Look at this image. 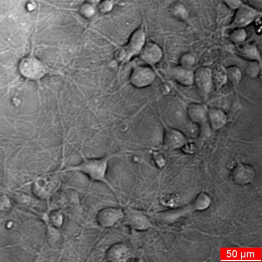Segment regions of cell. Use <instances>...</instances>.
<instances>
[{
	"mask_svg": "<svg viewBox=\"0 0 262 262\" xmlns=\"http://www.w3.org/2000/svg\"><path fill=\"white\" fill-rule=\"evenodd\" d=\"M116 156L109 154L99 159H84L79 165L67 168L62 172H80L93 181L105 184L116 194L115 189L107 178L108 163Z\"/></svg>",
	"mask_w": 262,
	"mask_h": 262,
	"instance_id": "obj_1",
	"label": "cell"
},
{
	"mask_svg": "<svg viewBox=\"0 0 262 262\" xmlns=\"http://www.w3.org/2000/svg\"><path fill=\"white\" fill-rule=\"evenodd\" d=\"M146 44V34L143 27L137 29L132 34L128 43L118 49L115 54L116 60L124 63L139 54Z\"/></svg>",
	"mask_w": 262,
	"mask_h": 262,
	"instance_id": "obj_2",
	"label": "cell"
},
{
	"mask_svg": "<svg viewBox=\"0 0 262 262\" xmlns=\"http://www.w3.org/2000/svg\"><path fill=\"white\" fill-rule=\"evenodd\" d=\"M235 11L233 20L229 26L231 29L245 28L261 16L260 11L247 4H242Z\"/></svg>",
	"mask_w": 262,
	"mask_h": 262,
	"instance_id": "obj_3",
	"label": "cell"
},
{
	"mask_svg": "<svg viewBox=\"0 0 262 262\" xmlns=\"http://www.w3.org/2000/svg\"><path fill=\"white\" fill-rule=\"evenodd\" d=\"M19 69L23 76L33 80L42 78L48 72L46 66L41 61L33 57L23 59L20 64Z\"/></svg>",
	"mask_w": 262,
	"mask_h": 262,
	"instance_id": "obj_4",
	"label": "cell"
},
{
	"mask_svg": "<svg viewBox=\"0 0 262 262\" xmlns=\"http://www.w3.org/2000/svg\"><path fill=\"white\" fill-rule=\"evenodd\" d=\"M125 216L123 209L114 207L102 208L96 215V221L103 228H112L116 223L123 220Z\"/></svg>",
	"mask_w": 262,
	"mask_h": 262,
	"instance_id": "obj_5",
	"label": "cell"
},
{
	"mask_svg": "<svg viewBox=\"0 0 262 262\" xmlns=\"http://www.w3.org/2000/svg\"><path fill=\"white\" fill-rule=\"evenodd\" d=\"M124 212L125 216L123 220L130 228L138 231H143L151 227L150 220L141 212L129 208Z\"/></svg>",
	"mask_w": 262,
	"mask_h": 262,
	"instance_id": "obj_6",
	"label": "cell"
},
{
	"mask_svg": "<svg viewBox=\"0 0 262 262\" xmlns=\"http://www.w3.org/2000/svg\"><path fill=\"white\" fill-rule=\"evenodd\" d=\"M155 79L153 69L147 66L135 67L131 74L130 82L136 88H142L150 86Z\"/></svg>",
	"mask_w": 262,
	"mask_h": 262,
	"instance_id": "obj_7",
	"label": "cell"
},
{
	"mask_svg": "<svg viewBox=\"0 0 262 262\" xmlns=\"http://www.w3.org/2000/svg\"><path fill=\"white\" fill-rule=\"evenodd\" d=\"M194 74V84H196L197 89L202 95H207L213 85L211 70L207 67H200Z\"/></svg>",
	"mask_w": 262,
	"mask_h": 262,
	"instance_id": "obj_8",
	"label": "cell"
},
{
	"mask_svg": "<svg viewBox=\"0 0 262 262\" xmlns=\"http://www.w3.org/2000/svg\"><path fill=\"white\" fill-rule=\"evenodd\" d=\"M139 55L142 60L145 63L154 65L161 61L163 56V52L159 45L150 42L146 43Z\"/></svg>",
	"mask_w": 262,
	"mask_h": 262,
	"instance_id": "obj_9",
	"label": "cell"
},
{
	"mask_svg": "<svg viewBox=\"0 0 262 262\" xmlns=\"http://www.w3.org/2000/svg\"><path fill=\"white\" fill-rule=\"evenodd\" d=\"M207 111L205 108L198 103H191L188 106L186 115L192 123L201 128L206 125Z\"/></svg>",
	"mask_w": 262,
	"mask_h": 262,
	"instance_id": "obj_10",
	"label": "cell"
},
{
	"mask_svg": "<svg viewBox=\"0 0 262 262\" xmlns=\"http://www.w3.org/2000/svg\"><path fill=\"white\" fill-rule=\"evenodd\" d=\"M131 257L129 248L126 244L118 243L113 244L107 251L105 258L110 262H125Z\"/></svg>",
	"mask_w": 262,
	"mask_h": 262,
	"instance_id": "obj_11",
	"label": "cell"
},
{
	"mask_svg": "<svg viewBox=\"0 0 262 262\" xmlns=\"http://www.w3.org/2000/svg\"><path fill=\"white\" fill-rule=\"evenodd\" d=\"M186 139L180 131L171 128L166 129L164 137V145L166 148L177 149L184 146Z\"/></svg>",
	"mask_w": 262,
	"mask_h": 262,
	"instance_id": "obj_12",
	"label": "cell"
},
{
	"mask_svg": "<svg viewBox=\"0 0 262 262\" xmlns=\"http://www.w3.org/2000/svg\"><path fill=\"white\" fill-rule=\"evenodd\" d=\"M237 45L238 55L242 59L250 62H257L261 64L260 52L255 44L244 42Z\"/></svg>",
	"mask_w": 262,
	"mask_h": 262,
	"instance_id": "obj_13",
	"label": "cell"
},
{
	"mask_svg": "<svg viewBox=\"0 0 262 262\" xmlns=\"http://www.w3.org/2000/svg\"><path fill=\"white\" fill-rule=\"evenodd\" d=\"M170 75L175 81L184 86L194 84V74L190 69L180 66L173 67L170 70Z\"/></svg>",
	"mask_w": 262,
	"mask_h": 262,
	"instance_id": "obj_14",
	"label": "cell"
},
{
	"mask_svg": "<svg viewBox=\"0 0 262 262\" xmlns=\"http://www.w3.org/2000/svg\"><path fill=\"white\" fill-rule=\"evenodd\" d=\"M208 124L214 130L222 128L226 124L227 116L222 110L211 109L207 112Z\"/></svg>",
	"mask_w": 262,
	"mask_h": 262,
	"instance_id": "obj_15",
	"label": "cell"
},
{
	"mask_svg": "<svg viewBox=\"0 0 262 262\" xmlns=\"http://www.w3.org/2000/svg\"><path fill=\"white\" fill-rule=\"evenodd\" d=\"M233 173L234 180L241 184L249 182L254 177V173L252 168L241 164L234 169Z\"/></svg>",
	"mask_w": 262,
	"mask_h": 262,
	"instance_id": "obj_16",
	"label": "cell"
},
{
	"mask_svg": "<svg viewBox=\"0 0 262 262\" xmlns=\"http://www.w3.org/2000/svg\"><path fill=\"white\" fill-rule=\"evenodd\" d=\"M248 33L245 28H234L231 29L229 39L233 43L238 45L246 42Z\"/></svg>",
	"mask_w": 262,
	"mask_h": 262,
	"instance_id": "obj_17",
	"label": "cell"
},
{
	"mask_svg": "<svg viewBox=\"0 0 262 262\" xmlns=\"http://www.w3.org/2000/svg\"><path fill=\"white\" fill-rule=\"evenodd\" d=\"M227 80L233 86L238 85L242 79V73L236 66H231L225 69Z\"/></svg>",
	"mask_w": 262,
	"mask_h": 262,
	"instance_id": "obj_18",
	"label": "cell"
},
{
	"mask_svg": "<svg viewBox=\"0 0 262 262\" xmlns=\"http://www.w3.org/2000/svg\"><path fill=\"white\" fill-rule=\"evenodd\" d=\"M212 82L217 88H219L226 82L225 69L222 66L216 68L212 71Z\"/></svg>",
	"mask_w": 262,
	"mask_h": 262,
	"instance_id": "obj_19",
	"label": "cell"
},
{
	"mask_svg": "<svg viewBox=\"0 0 262 262\" xmlns=\"http://www.w3.org/2000/svg\"><path fill=\"white\" fill-rule=\"evenodd\" d=\"M80 12L85 18L89 19L94 14L95 9L93 4L87 2L81 6Z\"/></svg>",
	"mask_w": 262,
	"mask_h": 262,
	"instance_id": "obj_20",
	"label": "cell"
},
{
	"mask_svg": "<svg viewBox=\"0 0 262 262\" xmlns=\"http://www.w3.org/2000/svg\"><path fill=\"white\" fill-rule=\"evenodd\" d=\"M261 64L257 62H251L248 66L246 73L252 78H255L259 76Z\"/></svg>",
	"mask_w": 262,
	"mask_h": 262,
	"instance_id": "obj_21",
	"label": "cell"
},
{
	"mask_svg": "<svg viewBox=\"0 0 262 262\" xmlns=\"http://www.w3.org/2000/svg\"><path fill=\"white\" fill-rule=\"evenodd\" d=\"M194 63V57L189 54H184L179 59L180 66L184 68L190 69Z\"/></svg>",
	"mask_w": 262,
	"mask_h": 262,
	"instance_id": "obj_22",
	"label": "cell"
},
{
	"mask_svg": "<svg viewBox=\"0 0 262 262\" xmlns=\"http://www.w3.org/2000/svg\"><path fill=\"white\" fill-rule=\"evenodd\" d=\"M113 7V0H101L98 5L100 13L105 14L109 12Z\"/></svg>",
	"mask_w": 262,
	"mask_h": 262,
	"instance_id": "obj_23",
	"label": "cell"
},
{
	"mask_svg": "<svg viewBox=\"0 0 262 262\" xmlns=\"http://www.w3.org/2000/svg\"><path fill=\"white\" fill-rule=\"evenodd\" d=\"M210 203V199L206 195L201 194L195 201V206L197 209H204L207 208Z\"/></svg>",
	"mask_w": 262,
	"mask_h": 262,
	"instance_id": "obj_24",
	"label": "cell"
},
{
	"mask_svg": "<svg viewBox=\"0 0 262 262\" xmlns=\"http://www.w3.org/2000/svg\"><path fill=\"white\" fill-rule=\"evenodd\" d=\"M50 221L55 227H60L63 223V216L60 213L56 212L50 216Z\"/></svg>",
	"mask_w": 262,
	"mask_h": 262,
	"instance_id": "obj_25",
	"label": "cell"
},
{
	"mask_svg": "<svg viewBox=\"0 0 262 262\" xmlns=\"http://www.w3.org/2000/svg\"><path fill=\"white\" fill-rule=\"evenodd\" d=\"M222 1L227 7L234 10L243 3L242 0H222Z\"/></svg>",
	"mask_w": 262,
	"mask_h": 262,
	"instance_id": "obj_26",
	"label": "cell"
},
{
	"mask_svg": "<svg viewBox=\"0 0 262 262\" xmlns=\"http://www.w3.org/2000/svg\"><path fill=\"white\" fill-rule=\"evenodd\" d=\"M173 13L177 17H186V11L184 7L181 4H178L173 9Z\"/></svg>",
	"mask_w": 262,
	"mask_h": 262,
	"instance_id": "obj_27",
	"label": "cell"
},
{
	"mask_svg": "<svg viewBox=\"0 0 262 262\" xmlns=\"http://www.w3.org/2000/svg\"><path fill=\"white\" fill-rule=\"evenodd\" d=\"M99 0H87V2L94 5L99 2Z\"/></svg>",
	"mask_w": 262,
	"mask_h": 262,
	"instance_id": "obj_28",
	"label": "cell"
}]
</instances>
